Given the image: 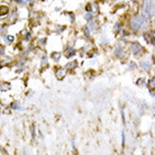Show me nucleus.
Wrapping results in <instances>:
<instances>
[{"label": "nucleus", "instance_id": "obj_4", "mask_svg": "<svg viewBox=\"0 0 155 155\" xmlns=\"http://www.w3.org/2000/svg\"><path fill=\"white\" fill-rule=\"evenodd\" d=\"M8 7H6V6H1L0 7V16H5L8 14Z\"/></svg>", "mask_w": 155, "mask_h": 155}, {"label": "nucleus", "instance_id": "obj_3", "mask_svg": "<svg viewBox=\"0 0 155 155\" xmlns=\"http://www.w3.org/2000/svg\"><path fill=\"white\" fill-rule=\"evenodd\" d=\"M132 48H133V52H134L135 54H138V52L142 51V46H140L138 43H133Z\"/></svg>", "mask_w": 155, "mask_h": 155}, {"label": "nucleus", "instance_id": "obj_1", "mask_svg": "<svg viewBox=\"0 0 155 155\" xmlns=\"http://www.w3.org/2000/svg\"><path fill=\"white\" fill-rule=\"evenodd\" d=\"M143 24H144L143 16H136V17H134L132 19V21H130V26H132V28L134 31H138L143 26Z\"/></svg>", "mask_w": 155, "mask_h": 155}, {"label": "nucleus", "instance_id": "obj_2", "mask_svg": "<svg viewBox=\"0 0 155 155\" xmlns=\"http://www.w3.org/2000/svg\"><path fill=\"white\" fill-rule=\"evenodd\" d=\"M154 5H153V0H147L146 2H145V6H144V12H145V15L148 17H151L153 15V12H154Z\"/></svg>", "mask_w": 155, "mask_h": 155}, {"label": "nucleus", "instance_id": "obj_5", "mask_svg": "<svg viewBox=\"0 0 155 155\" xmlns=\"http://www.w3.org/2000/svg\"><path fill=\"white\" fill-rule=\"evenodd\" d=\"M2 53H4V51H2V48L0 47V54H2Z\"/></svg>", "mask_w": 155, "mask_h": 155}]
</instances>
